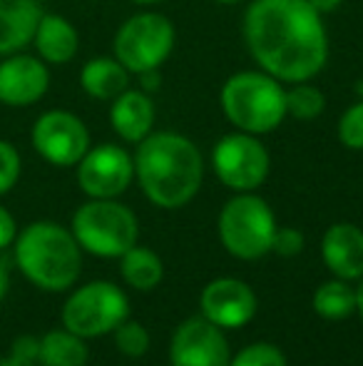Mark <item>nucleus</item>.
<instances>
[{
	"mask_svg": "<svg viewBox=\"0 0 363 366\" xmlns=\"http://www.w3.org/2000/svg\"><path fill=\"white\" fill-rule=\"evenodd\" d=\"M321 18L309 0H254L244 13V43L279 82H309L329 63Z\"/></svg>",
	"mask_w": 363,
	"mask_h": 366,
	"instance_id": "nucleus-1",
	"label": "nucleus"
},
{
	"mask_svg": "<svg viewBox=\"0 0 363 366\" xmlns=\"http://www.w3.org/2000/svg\"><path fill=\"white\" fill-rule=\"evenodd\" d=\"M135 177L155 207L180 209L197 197L204 179L199 147L180 132H150L137 142Z\"/></svg>",
	"mask_w": 363,
	"mask_h": 366,
	"instance_id": "nucleus-2",
	"label": "nucleus"
},
{
	"mask_svg": "<svg viewBox=\"0 0 363 366\" xmlns=\"http://www.w3.org/2000/svg\"><path fill=\"white\" fill-rule=\"evenodd\" d=\"M15 259L20 272L40 290L63 292L80 277L83 252L75 234L65 227L55 222H35L20 232Z\"/></svg>",
	"mask_w": 363,
	"mask_h": 366,
	"instance_id": "nucleus-3",
	"label": "nucleus"
},
{
	"mask_svg": "<svg viewBox=\"0 0 363 366\" xmlns=\"http://www.w3.org/2000/svg\"><path fill=\"white\" fill-rule=\"evenodd\" d=\"M219 105L239 132L269 135L286 117V90L264 70H242L227 77L219 92Z\"/></svg>",
	"mask_w": 363,
	"mask_h": 366,
	"instance_id": "nucleus-4",
	"label": "nucleus"
},
{
	"mask_svg": "<svg viewBox=\"0 0 363 366\" xmlns=\"http://www.w3.org/2000/svg\"><path fill=\"white\" fill-rule=\"evenodd\" d=\"M217 232L229 254L254 262L272 252L276 217L267 199L252 192H239L219 212Z\"/></svg>",
	"mask_w": 363,
	"mask_h": 366,
	"instance_id": "nucleus-5",
	"label": "nucleus"
},
{
	"mask_svg": "<svg viewBox=\"0 0 363 366\" xmlns=\"http://www.w3.org/2000/svg\"><path fill=\"white\" fill-rule=\"evenodd\" d=\"M73 234L80 249L102 259H120L137 244L140 224L130 207L115 199L85 202L73 217Z\"/></svg>",
	"mask_w": 363,
	"mask_h": 366,
	"instance_id": "nucleus-6",
	"label": "nucleus"
},
{
	"mask_svg": "<svg viewBox=\"0 0 363 366\" xmlns=\"http://www.w3.org/2000/svg\"><path fill=\"white\" fill-rule=\"evenodd\" d=\"M175 25L162 13H140L120 25L115 35L117 63L132 75L160 70L175 50Z\"/></svg>",
	"mask_w": 363,
	"mask_h": 366,
	"instance_id": "nucleus-7",
	"label": "nucleus"
},
{
	"mask_svg": "<svg viewBox=\"0 0 363 366\" xmlns=\"http://www.w3.org/2000/svg\"><path fill=\"white\" fill-rule=\"evenodd\" d=\"M130 314L125 292L112 282H90L70 294L63 307V324L83 339L105 337L115 332Z\"/></svg>",
	"mask_w": 363,
	"mask_h": 366,
	"instance_id": "nucleus-8",
	"label": "nucleus"
},
{
	"mask_svg": "<svg viewBox=\"0 0 363 366\" xmlns=\"http://www.w3.org/2000/svg\"><path fill=\"white\" fill-rule=\"evenodd\" d=\"M214 174L224 187L234 192H254L262 187L272 169L269 149L257 135L249 132H232L224 135L212 149Z\"/></svg>",
	"mask_w": 363,
	"mask_h": 366,
	"instance_id": "nucleus-9",
	"label": "nucleus"
},
{
	"mask_svg": "<svg viewBox=\"0 0 363 366\" xmlns=\"http://www.w3.org/2000/svg\"><path fill=\"white\" fill-rule=\"evenodd\" d=\"M33 147L55 167H73L90 149V130L68 110H48L33 125Z\"/></svg>",
	"mask_w": 363,
	"mask_h": 366,
	"instance_id": "nucleus-10",
	"label": "nucleus"
},
{
	"mask_svg": "<svg viewBox=\"0 0 363 366\" xmlns=\"http://www.w3.org/2000/svg\"><path fill=\"white\" fill-rule=\"evenodd\" d=\"M135 159L120 145H97L78 162V184L92 199H115L132 184Z\"/></svg>",
	"mask_w": 363,
	"mask_h": 366,
	"instance_id": "nucleus-11",
	"label": "nucleus"
},
{
	"mask_svg": "<svg viewBox=\"0 0 363 366\" xmlns=\"http://www.w3.org/2000/svg\"><path fill=\"white\" fill-rule=\"evenodd\" d=\"M232 352L224 329L204 317L187 319L172 334L170 366H229Z\"/></svg>",
	"mask_w": 363,
	"mask_h": 366,
	"instance_id": "nucleus-12",
	"label": "nucleus"
},
{
	"mask_svg": "<svg viewBox=\"0 0 363 366\" xmlns=\"http://www.w3.org/2000/svg\"><path fill=\"white\" fill-rule=\"evenodd\" d=\"M199 309L207 322L219 329H239L257 314V294L242 280H214L202 290Z\"/></svg>",
	"mask_w": 363,
	"mask_h": 366,
	"instance_id": "nucleus-13",
	"label": "nucleus"
},
{
	"mask_svg": "<svg viewBox=\"0 0 363 366\" xmlns=\"http://www.w3.org/2000/svg\"><path fill=\"white\" fill-rule=\"evenodd\" d=\"M50 87L48 65L30 55H8L0 63V102L8 107L35 105Z\"/></svg>",
	"mask_w": 363,
	"mask_h": 366,
	"instance_id": "nucleus-14",
	"label": "nucleus"
},
{
	"mask_svg": "<svg viewBox=\"0 0 363 366\" xmlns=\"http://www.w3.org/2000/svg\"><path fill=\"white\" fill-rule=\"evenodd\" d=\"M321 259L339 280L363 277V229L351 222H336L324 232Z\"/></svg>",
	"mask_w": 363,
	"mask_h": 366,
	"instance_id": "nucleus-15",
	"label": "nucleus"
},
{
	"mask_svg": "<svg viewBox=\"0 0 363 366\" xmlns=\"http://www.w3.org/2000/svg\"><path fill=\"white\" fill-rule=\"evenodd\" d=\"M110 125L125 142H142L155 127V102L145 90H130L117 95L110 105Z\"/></svg>",
	"mask_w": 363,
	"mask_h": 366,
	"instance_id": "nucleus-16",
	"label": "nucleus"
},
{
	"mask_svg": "<svg viewBox=\"0 0 363 366\" xmlns=\"http://www.w3.org/2000/svg\"><path fill=\"white\" fill-rule=\"evenodd\" d=\"M40 18V0H0V55L8 58L33 43Z\"/></svg>",
	"mask_w": 363,
	"mask_h": 366,
	"instance_id": "nucleus-17",
	"label": "nucleus"
},
{
	"mask_svg": "<svg viewBox=\"0 0 363 366\" xmlns=\"http://www.w3.org/2000/svg\"><path fill=\"white\" fill-rule=\"evenodd\" d=\"M33 45L38 48V55L43 63L65 65L78 55L80 35L68 18L55 13H43L38 30H35Z\"/></svg>",
	"mask_w": 363,
	"mask_h": 366,
	"instance_id": "nucleus-18",
	"label": "nucleus"
},
{
	"mask_svg": "<svg viewBox=\"0 0 363 366\" xmlns=\"http://www.w3.org/2000/svg\"><path fill=\"white\" fill-rule=\"evenodd\" d=\"M80 85L95 100L112 102L130 87V73L117 58H92L80 70Z\"/></svg>",
	"mask_w": 363,
	"mask_h": 366,
	"instance_id": "nucleus-19",
	"label": "nucleus"
},
{
	"mask_svg": "<svg viewBox=\"0 0 363 366\" xmlns=\"http://www.w3.org/2000/svg\"><path fill=\"white\" fill-rule=\"evenodd\" d=\"M120 272L127 287H132L135 292H152L155 287H160L165 277V264L155 249L135 244L120 257Z\"/></svg>",
	"mask_w": 363,
	"mask_h": 366,
	"instance_id": "nucleus-20",
	"label": "nucleus"
},
{
	"mask_svg": "<svg viewBox=\"0 0 363 366\" xmlns=\"http://www.w3.org/2000/svg\"><path fill=\"white\" fill-rule=\"evenodd\" d=\"M40 362L45 366H85L88 347L85 339L68 332H48L40 339Z\"/></svg>",
	"mask_w": 363,
	"mask_h": 366,
	"instance_id": "nucleus-21",
	"label": "nucleus"
},
{
	"mask_svg": "<svg viewBox=\"0 0 363 366\" xmlns=\"http://www.w3.org/2000/svg\"><path fill=\"white\" fill-rule=\"evenodd\" d=\"M314 312L329 322L349 319L351 314H356V290H351L349 282L339 280V277L324 282L314 292Z\"/></svg>",
	"mask_w": 363,
	"mask_h": 366,
	"instance_id": "nucleus-22",
	"label": "nucleus"
},
{
	"mask_svg": "<svg viewBox=\"0 0 363 366\" xmlns=\"http://www.w3.org/2000/svg\"><path fill=\"white\" fill-rule=\"evenodd\" d=\"M326 107V95L311 82H291L286 90V115L294 120H316Z\"/></svg>",
	"mask_w": 363,
	"mask_h": 366,
	"instance_id": "nucleus-23",
	"label": "nucleus"
},
{
	"mask_svg": "<svg viewBox=\"0 0 363 366\" xmlns=\"http://www.w3.org/2000/svg\"><path fill=\"white\" fill-rule=\"evenodd\" d=\"M115 344L125 357L140 359V357H145L147 349H150V332H147L140 322L125 319V322L115 329Z\"/></svg>",
	"mask_w": 363,
	"mask_h": 366,
	"instance_id": "nucleus-24",
	"label": "nucleus"
},
{
	"mask_svg": "<svg viewBox=\"0 0 363 366\" xmlns=\"http://www.w3.org/2000/svg\"><path fill=\"white\" fill-rule=\"evenodd\" d=\"M229 366H289L284 352L274 344L257 342L244 347L237 357L229 359Z\"/></svg>",
	"mask_w": 363,
	"mask_h": 366,
	"instance_id": "nucleus-25",
	"label": "nucleus"
},
{
	"mask_svg": "<svg viewBox=\"0 0 363 366\" xmlns=\"http://www.w3.org/2000/svg\"><path fill=\"white\" fill-rule=\"evenodd\" d=\"M339 142L349 149H363V97L346 107L344 115L339 117Z\"/></svg>",
	"mask_w": 363,
	"mask_h": 366,
	"instance_id": "nucleus-26",
	"label": "nucleus"
},
{
	"mask_svg": "<svg viewBox=\"0 0 363 366\" xmlns=\"http://www.w3.org/2000/svg\"><path fill=\"white\" fill-rule=\"evenodd\" d=\"M20 177V154L10 142L0 140V194L10 192Z\"/></svg>",
	"mask_w": 363,
	"mask_h": 366,
	"instance_id": "nucleus-27",
	"label": "nucleus"
},
{
	"mask_svg": "<svg viewBox=\"0 0 363 366\" xmlns=\"http://www.w3.org/2000/svg\"><path fill=\"white\" fill-rule=\"evenodd\" d=\"M304 249V234L296 227H276L274 239H272V252L279 257H296Z\"/></svg>",
	"mask_w": 363,
	"mask_h": 366,
	"instance_id": "nucleus-28",
	"label": "nucleus"
},
{
	"mask_svg": "<svg viewBox=\"0 0 363 366\" xmlns=\"http://www.w3.org/2000/svg\"><path fill=\"white\" fill-rule=\"evenodd\" d=\"M13 349H15L13 359H18V362L33 364L35 359H40V342H35V339H30V337L18 339Z\"/></svg>",
	"mask_w": 363,
	"mask_h": 366,
	"instance_id": "nucleus-29",
	"label": "nucleus"
},
{
	"mask_svg": "<svg viewBox=\"0 0 363 366\" xmlns=\"http://www.w3.org/2000/svg\"><path fill=\"white\" fill-rule=\"evenodd\" d=\"M15 239V219L5 207H0V249Z\"/></svg>",
	"mask_w": 363,
	"mask_h": 366,
	"instance_id": "nucleus-30",
	"label": "nucleus"
},
{
	"mask_svg": "<svg viewBox=\"0 0 363 366\" xmlns=\"http://www.w3.org/2000/svg\"><path fill=\"white\" fill-rule=\"evenodd\" d=\"M309 3L319 15H329V13H336V10L341 8L344 0H309Z\"/></svg>",
	"mask_w": 363,
	"mask_h": 366,
	"instance_id": "nucleus-31",
	"label": "nucleus"
},
{
	"mask_svg": "<svg viewBox=\"0 0 363 366\" xmlns=\"http://www.w3.org/2000/svg\"><path fill=\"white\" fill-rule=\"evenodd\" d=\"M5 292H8V269H5L3 259H0V299L5 297Z\"/></svg>",
	"mask_w": 363,
	"mask_h": 366,
	"instance_id": "nucleus-32",
	"label": "nucleus"
},
{
	"mask_svg": "<svg viewBox=\"0 0 363 366\" xmlns=\"http://www.w3.org/2000/svg\"><path fill=\"white\" fill-rule=\"evenodd\" d=\"M356 314L363 319V280H361L359 290H356Z\"/></svg>",
	"mask_w": 363,
	"mask_h": 366,
	"instance_id": "nucleus-33",
	"label": "nucleus"
},
{
	"mask_svg": "<svg viewBox=\"0 0 363 366\" xmlns=\"http://www.w3.org/2000/svg\"><path fill=\"white\" fill-rule=\"evenodd\" d=\"M0 366H33V364L18 362V359H8V362H0Z\"/></svg>",
	"mask_w": 363,
	"mask_h": 366,
	"instance_id": "nucleus-34",
	"label": "nucleus"
},
{
	"mask_svg": "<svg viewBox=\"0 0 363 366\" xmlns=\"http://www.w3.org/2000/svg\"><path fill=\"white\" fill-rule=\"evenodd\" d=\"M135 5H160V3H165V0H132Z\"/></svg>",
	"mask_w": 363,
	"mask_h": 366,
	"instance_id": "nucleus-35",
	"label": "nucleus"
},
{
	"mask_svg": "<svg viewBox=\"0 0 363 366\" xmlns=\"http://www.w3.org/2000/svg\"><path fill=\"white\" fill-rule=\"evenodd\" d=\"M214 3H219V5H237V3H242V0H214Z\"/></svg>",
	"mask_w": 363,
	"mask_h": 366,
	"instance_id": "nucleus-36",
	"label": "nucleus"
},
{
	"mask_svg": "<svg viewBox=\"0 0 363 366\" xmlns=\"http://www.w3.org/2000/svg\"><path fill=\"white\" fill-rule=\"evenodd\" d=\"M356 92H359V95L363 97V80H359V85H356Z\"/></svg>",
	"mask_w": 363,
	"mask_h": 366,
	"instance_id": "nucleus-37",
	"label": "nucleus"
}]
</instances>
